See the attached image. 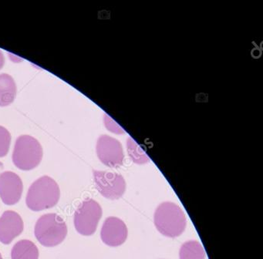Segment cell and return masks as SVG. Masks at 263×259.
Returning <instances> with one entry per match:
<instances>
[{
	"mask_svg": "<svg viewBox=\"0 0 263 259\" xmlns=\"http://www.w3.org/2000/svg\"><path fill=\"white\" fill-rule=\"evenodd\" d=\"M22 217L13 211H7L0 217V242L10 245L24 231Z\"/></svg>",
	"mask_w": 263,
	"mask_h": 259,
	"instance_id": "cell-10",
	"label": "cell"
},
{
	"mask_svg": "<svg viewBox=\"0 0 263 259\" xmlns=\"http://www.w3.org/2000/svg\"><path fill=\"white\" fill-rule=\"evenodd\" d=\"M4 163H1V162H0V174H1V171H3V169H4Z\"/></svg>",
	"mask_w": 263,
	"mask_h": 259,
	"instance_id": "cell-17",
	"label": "cell"
},
{
	"mask_svg": "<svg viewBox=\"0 0 263 259\" xmlns=\"http://www.w3.org/2000/svg\"><path fill=\"white\" fill-rule=\"evenodd\" d=\"M24 184L19 175L12 171L0 174V197L7 205L17 203L22 197Z\"/></svg>",
	"mask_w": 263,
	"mask_h": 259,
	"instance_id": "cell-8",
	"label": "cell"
},
{
	"mask_svg": "<svg viewBox=\"0 0 263 259\" xmlns=\"http://www.w3.org/2000/svg\"><path fill=\"white\" fill-rule=\"evenodd\" d=\"M34 234L38 242L44 246H57L67 237V224L61 216L54 213L44 214L36 221Z\"/></svg>",
	"mask_w": 263,
	"mask_h": 259,
	"instance_id": "cell-3",
	"label": "cell"
},
{
	"mask_svg": "<svg viewBox=\"0 0 263 259\" xmlns=\"http://www.w3.org/2000/svg\"><path fill=\"white\" fill-rule=\"evenodd\" d=\"M11 143V135L8 130L0 126V157H4L8 154Z\"/></svg>",
	"mask_w": 263,
	"mask_h": 259,
	"instance_id": "cell-15",
	"label": "cell"
},
{
	"mask_svg": "<svg viewBox=\"0 0 263 259\" xmlns=\"http://www.w3.org/2000/svg\"><path fill=\"white\" fill-rule=\"evenodd\" d=\"M43 154L42 146L36 139L29 135L21 136L15 143L13 162L19 169L30 171L41 163Z\"/></svg>",
	"mask_w": 263,
	"mask_h": 259,
	"instance_id": "cell-4",
	"label": "cell"
},
{
	"mask_svg": "<svg viewBox=\"0 0 263 259\" xmlns=\"http://www.w3.org/2000/svg\"><path fill=\"white\" fill-rule=\"evenodd\" d=\"M0 259H3L2 255H1V254H0Z\"/></svg>",
	"mask_w": 263,
	"mask_h": 259,
	"instance_id": "cell-18",
	"label": "cell"
},
{
	"mask_svg": "<svg viewBox=\"0 0 263 259\" xmlns=\"http://www.w3.org/2000/svg\"><path fill=\"white\" fill-rule=\"evenodd\" d=\"M39 250L36 245L30 240H21L12 248V259H38Z\"/></svg>",
	"mask_w": 263,
	"mask_h": 259,
	"instance_id": "cell-12",
	"label": "cell"
},
{
	"mask_svg": "<svg viewBox=\"0 0 263 259\" xmlns=\"http://www.w3.org/2000/svg\"><path fill=\"white\" fill-rule=\"evenodd\" d=\"M97 154L100 160L106 166L118 168L124 160V153L121 143L107 135L101 136L97 143Z\"/></svg>",
	"mask_w": 263,
	"mask_h": 259,
	"instance_id": "cell-7",
	"label": "cell"
},
{
	"mask_svg": "<svg viewBox=\"0 0 263 259\" xmlns=\"http://www.w3.org/2000/svg\"><path fill=\"white\" fill-rule=\"evenodd\" d=\"M127 237L125 223L116 217H109L103 224L101 231V240L110 247H118L124 243Z\"/></svg>",
	"mask_w": 263,
	"mask_h": 259,
	"instance_id": "cell-9",
	"label": "cell"
},
{
	"mask_svg": "<svg viewBox=\"0 0 263 259\" xmlns=\"http://www.w3.org/2000/svg\"><path fill=\"white\" fill-rule=\"evenodd\" d=\"M102 217V208L93 199H86L75 211L74 226L79 234L90 236L95 234Z\"/></svg>",
	"mask_w": 263,
	"mask_h": 259,
	"instance_id": "cell-5",
	"label": "cell"
},
{
	"mask_svg": "<svg viewBox=\"0 0 263 259\" xmlns=\"http://www.w3.org/2000/svg\"><path fill=\"white\" fill-rule=\"evenodd\" d=\"M16 85L11 76L0 74V106H7L14 101Z\"/></svg>",
	"mask_w": 263,
	"mask_h": 259,
	"instance_id": "cell-11",
	"label": "cell"
},
{
	"mask_svg": "<svg viewBox=\"0 0 263 259\" xmlns=\"http://www.w3.org/2000/svg\"><path fill=\"white\" fill-rule=\"evenodd\" d=\"M127 152L134 162L138 164H142V163H147L149 161L148 157L137 144L136 142L134 141L132 139H129L127 140Z\"/></svg>",
	"mask_w": 263,
	"mask_h": 259,
	"instance_id": "cell-14",
	"label": "cell"
},
{
	"mask_svg": "<svg viewBox=\"0 0 263 259\" xmlns=\"http://www.w3.org/2000/svg\"><path fill=\"white\" fill-rule=\"evenodd\" d=\"M60 197L61 190L58 183L49 176H43L29 188L26 203L32 211H43L56 206Z\"/></svg>",
	"mask_w": 263,
	"mask_h": 259,
	"instance_id": "cell-1",
	"label": "cell"
},
{
	"mask_svg": "<svg viewBox=\"0 0 263 259\" xmlns=\"http://www.w3.org/2000/svg\"><path fill=\"white\" fill-rule=\"evenodd\" d=\"M155 225L163 235L176 237L184 232L187 220L184 211L176 203L164 202L155 211Z\"/></svg>",
	"mask_w": 263,
	"mask_h": 259,
	"instance_id": "cell-2",
	"label": "cell"
},
{
	"mask_svg": "<svg viewBox=\"0 0 263 259\" xmlns=\"http://www.w3.org/2000/svg\"><path fill=\"white\" fill-rule=\"evenodd\" d=\"M95 187L103 197L117 200L124 195L126 182L122 175L107 171H93Z\"/></svg>",
	"mask_w": 263,
	"mask_h": 259,
	"instance_id": "cell-6",
	"label": "cell"
},
{
	"mask_svg": "<svg viewBox=\"0 0 263 259\" xmlns=\"http://www.w3.org/2000/svg\"><path fill=\"white\" fill-rule=\"evenodd\" d=\"M180 259H204L205 252L202 245L196 240H189L181 245Z\"/></svg>",
	"mask_w": 263,
	"mask_h": 259,
	"instance_id": "cell-13",
	"label": "cell"
},
{
	"mask_svg": "<svg viewBox=\"0 0 263 259\" xmlns=\"http://www.w3.org/2000/svg\"><path fill=\"white\" fill-rule=\"evenodd\" d=\"M4 63H5V59H4L2 51L0 50V69L4 66Z\"/></svg>",
	"mask_w": 263,
	"mask_h": 259,
	"instance_id": "cell-16",
	"label": "cell"
}]
</instances>
